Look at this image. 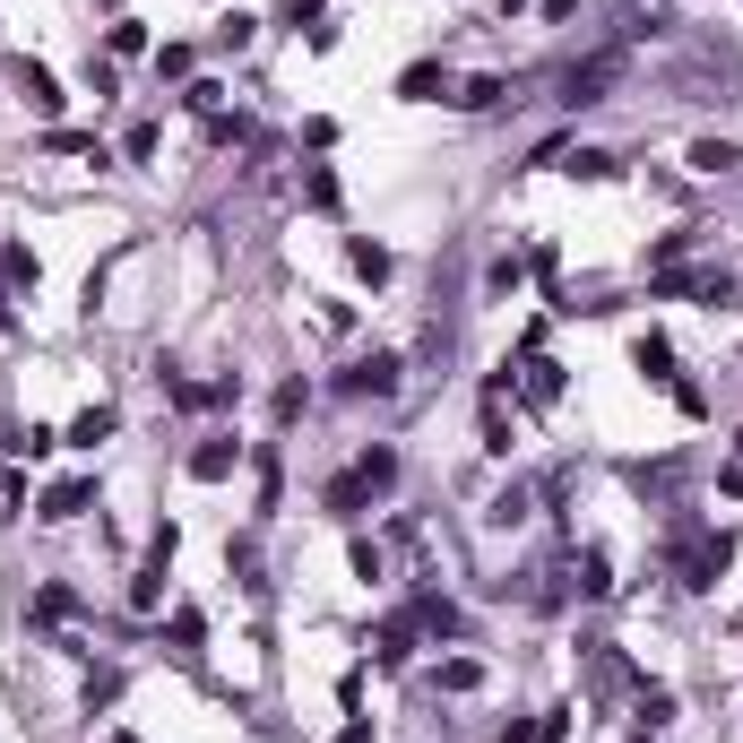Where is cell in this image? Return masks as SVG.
Here are the masks:
<instances>
[{
    "mask_svg": "<svg viewBox=\"0 0 743 743\" xmlns=\"http://www.w3.org/2000/svg\"><path fill=\"white\" fill-rule=\"evenodd\" d=\"M735 459H743V433H735Z\"/></svg>",
    "mask_w": 743,
    "mask_h": 743,
    "instance_id": "37",
    "label": "cell"
},
{
    "mask_svg": "<svg viewBox=\"0 0 743 743\" xmlns=\"http://www.w3.org/2000/svg\"><path fill=\"white\" fill-rule=\"evenodd\" d=\"M87 501H96V476H61V485L44 494V510H35V519H78Z\"/></svg>",
    "mask_w": 743,
    "mask_h": 743,
    "instance_id": "9",
    "label": "cell"
},
{
    "mask_svg": "<svg viewBox=\"0 0 743 743\" xmlns=\"http://www.w3.org/2000/svg\"><path fill=\"white\" fill-rule=\"evenodd\" d=\"M113 424H122L113 406H87V415H78V424H70L61 441H70V450H105V441H113Z\"/></svg>",
    "mask_w": 743,
    "mask_h": 743,
    "instance_id": "11",
    "label": "cell"
},
{
    "mask_svg": "<svg viewBox=\"0 0 743 743\" xmlns=\"http://www.w3.org/2000/svg\"><path fill=\"white\" fill-rule=\"evenodd\" d=\"M199 640H208V614H199V606H182V614H173V648H199Z\"/></svg>",
    "mask_w": 743,
    "mask_h": 743,
    "instance_id": "27",
    "label": "cell"
},
{
    "mask_svg": "<svg viewBox=\"0 0 743 743\" xmlns=\"http://www.w3.org/2000/svg\"><path fill=\"white\" fill-rule=\"evenodd\" d=\"M355 476H364V494H389V485H398V450H389V441H372L364 459H355Z\"/></svg>",
    "mask_w": 743,
    "mask_h": 743,
    "instance_id": "12",
    "label": "cell"
},
{
    "mask_svg": "<svg viewBox=\"0 0 743 743\" xmlns=\"http://www.w3.org/2000/svg\"><path fill=\"white\" fill-rule=\"evenodd\" d=\"M614 87H622V52H588V61L562 70V105H571V113H580V105H606Z\"/></svg>",
    "mask_w": 743,
    "mask_h": 743,
    "instance_id": "1",
    "label": "cell"
},
{
    "mask_svg": "<svg viewBox=\"0 0 743 743\" xmlns=\"http://www.w3.org/2000/svg\"><path fill=\"white\" fill-rule=\"evenodd\" d=\"M485 519H494V527H519V519H527V494H519V485H510V494H494V510H485Z\"/></svg>",
    "mask_w": 743,
    "mask_h": 743,
    "instance_id": "29",
    "label": "cell"
},
{
    "mask_svg": "<svg viewBox=\"0 0 743 743\" xmlns=\"http://www.w3.org/2000/svg\"><path fill=\"white\" fill-rule=\"evenodd\" d=\"M320 510H329V519H364V510H372L364 476H355V467H346V476H329V485H320Z\"/></svg>",
    "mask_w": 743,
    "mask_h": 743,
    "instance_id": "5",
    "label": "cell"
},
{
    "mask_svg": "<svg viewBox=\"0 0 743 743\" xmlns=\"http://www.w3.org/2000/svg\"><path fill=\"white\" fill-rule=\"evenodd\" d=\"M519 285H527V259H519V251H501L494 268H485V294L501 303V294H519Z\"/></svg>",
    "mask_w": 743,
    "mask_h": 743,
    "instance_id": "17",
    "label": "cell"
},
{
    "mask_svg": "<svg viewBox=\"0 0 743 743\" xmlns=\"http://www.w3.org/2000/svg\"><path fill=\"white\" fill-rule=\"evenodd\" d=\"M692 294H701L709 312H735V268H701V277H692Z\"/></svg>",
    "mask_w": 743,
    "mask_h": 743,
    "instance_id": "13",
    "label": "cell"
},
{
    "mask_svg": "<svg viewBox=\"0 0 743 743\" xmlns=\"http://www.w3.org/2000/svg\"><path fill=\"white\" fill-rule=\"evenodd\" d=\"M433 96H450V70L441 61H406L398 70V105H433Z\"/></svg>",
    "mask_w": 743,
    "mask_h": 743,
    "instance_id": "3",
    "label": "cell"
},
{
    "mask_svg": "<svg viewBox=\"0 0 743 743\" xmlns=\"http://www.w3.org/2000/svg\"><path fill=\"white\" fill-rule=\"evenodd\" d=\"M303 406H312V380H285V389H277V424H294Z\"/></svg>",
    "mask_w": 743,
    "mask_h": 743,
    "instance_id": "32",
    "label": "cell"
},
{
    "mask_svg": "<svg viewBox=\"0 0 743 743\" xmlns=\"http://www.w3.org/2000/svg\"><path fill=\"white\" fill-rule=\"evenodd\" d=\"M485 450L510 459V415H501V389H485Z\"/></svg>",
    "mask_w": 743,
    "mask_h": 743,
    "instance_id": "22",
    "label": "cell"
},
{
    "mask_svg": "<svg viewBox=\"0 0 743 743\" xmlns=\"http://www.w3.org/2000/svg\"><path fill=\"white\" fill-rule=\"evenodd\" d=\"M338 743H372V718H346V727H338Z\"/></svg>",
    "mask_w": 743,
    "mask_h": 743,
    "instance_id": "35",
    "label": "cell"
},
{
    "mask_svg": "<svg viewBox=\"0 0 743 743\" xmlns=\"http://www.w3.org/2000/svg\"><path fill=\"white\" fill-rule=\"evenodd\" d=\"M156 597H165V553H147V562H138V571H130V606H138V614H147V606H156Z\"/></svg>",
    "mask_w": 743,
    "mask_h": 743,
    "instance_id": "14",
    "label": "cell"
},
{
    "mask_svg": "<svg viewBox=\"0 0 743 743\" xmlns=\"http://www.w3.org/2000/svg\"><path fill=\"white\" fill-rule=\"evenodd\" d=\"M346 259H355V277H372V285H380V277L398 268V259H389V243H364V234L346 243Z\"/></svg>",
    "mask_w": 743,
    "mask_h": 743,
    "instance_id": "19",
    "label": "cell"
},
{
    "mask_svg": "<svg viewBox=\"0 0 743 743\" xmlns=\"http://www.w3.org/2000/svg\"><path fill=\"white\" fill-rule=\"evenodd\" d=\"M191 61H199L191 44H165V52H156V78H191Z\"/></svg>",
    "mask_w": 743,
    "mask_h": 743,
    "instance_id": "30",
    "label": "cell"
},
{
    "mask_svg": "<svg viewBox=\"0 0 743 743\" xmlns=\"http://www.w3.org/2000/svg\"><path fill=\"white\" fill-rule=\"evenodd\" d=\"M631 364L648 372V380H657V389H674V380H683V372H674V346H666V338H657V329H648V338H640V346H631Z\"/></svg>",
    "mask_w": 743,
    "mask_h": 743,
    "instance_id": "10",
    "label": "cell"
},
{
    "mask_svg": "<svg viewBox=\"0 0 743 743\" xmlns=\"http://www.w3.org/2000/svg\"><path fill=\"white\" fill-rule=\"evenodd\" d=\"M735 138H692V173H735Z\"/></svg>",
    "mask_w": 743,
    "mask_h": 743,
    "instance_id": "15",
    "label": "cell"
},
{
    "mask_svg": "<svg viewBox=\"0 0 743 743\" xmlns=\"http://www.w3.org/2000/svg\"><path fill=\"white\" fill-rule=\"evenodd\" d=\"M562 165H571V173H580V182H606V173H614V156H606V147H571V156H562Z\"/></svg>",
    "mask_w": 743,
    "mask_h": 743,
    "instance_id": "25",
    "label": "cell"
},
{
    "mask_svg": "<svg viewBox=\"0 0 743 743\" xmlns=\"http://www.w3.org/2000/svg\"><path fill=\"white\" fill-rule=\"evenodd\" d=\"M52 441H61V433H44V424H26V433H17V441H9V450H17V459H44V450H52Z\"/></svg>",
    "mask_w": 743,
    "mask_h": 743,
    "instance_id": "33",
    "label": "cell"
},
{
    "mask_svg": "<svg viewBox=\"0 0 743 743\" xmlns=\"http://www.w3.org/2000/svg\"><path fill=\"white\" fill-rule=\"evenodd\" d=\"M476 683H485L476 657H450V666H441V692H476Z\"/></svg>",
    "mask_w": 743,
    "mask_h": 743,
    "instance_id": "26",
    "label": "cell"
},
{
    "mask_svg": "<svg viewBox=\"0 0 743 743\" xmlns=\"http://www.w3.org/2000/svg\"><path fill=\"white\" fill-rule=\"evenodd\" d=\"M406 657H415V614H389V622H380V648H372V666H389V674H398Z\"/></svg>",
    "mask_w": 743,
    "mask_h": 743,
    "instance_id": "7",
    "label": "cell"
},
{
    "mask_svg": "<svg viewBox=\"0 0 743 743\" xmlns=\"http://www.w3.org/2000/svg\"><path fill=\"white\" fill-rule=\"evenodd\" d=\"M0 285H17V294H35V251H0Z\"/></svg>",
    "mask_w": 743,
    "mask_h": 743,
    "instance_id": "23",
    "label": "cell"
},
{
    "mask_svg": "<svg viewBox=\"0 0 743 743\" xmlns=\"http://www.w3.org/2000/svg\"><path fill=\"white\" fill-rule=\"evenodd\" d=\"M105 52H113V61H130V52H147V26H138V17H113V35H105Z\"/></svg>",
    "mask_w": 743,
    "mask_h": 743,
    "instance_id": "24",
    "label": "cell"
},
{
    "mask_svg": "<svg viewBox=\"0 0 743 743\" xmlns=\"http://www.w3.org/2000/svg\"><path fill=\"white\" fill-rule=\"evenodd\" d=\"M234 467H243V441H226V433H217V441H199V450H191V476H199V485H226V476H234Z\"/></svg>",
    "mask_w": 743,
    "mask_h": 743,
    "instance_id": "4",
    "label": "cell"
},
{
    "mask_svg": "<svg viewBox=\"0 0 743 743\" xmlns=\"http://www.w3.org/2000/svg\"><path fill=\"white\" fill-rule=\"evenodd\" d=\"M113 701H122V666H96V674H87V718L113 709Z\"/></svg>",
    "mask_w": 743,
    "mask_h": 743,
    "instance_id": "21",
    "label": "cell"
},
{
    "mask_svg": "<svg viewBox=\"0 0 743 743\" xmlns=\"http://www.w3.org/2000/svg\"><path fill=\"white\" fill-rule=\"evenodd\" d=\"M527 743H571V709H545V727H536Z\"/></svg>",
    "mask_w": 743,
    "mask_h": 743,
    "instance_id": "34",
    "label": "cell"
},
{
    "mask_svg": "<svg viewBox=\"0 0 743 743\" xmlns=\"http://www.w3.org/2000/svg\"><path fill=\"white\" fill-rule=\"evenodd\" d=\"M631 743H657V735H648V727H640V735H631Z\"/></svg>",
    "mask_w": 743,
    "mask_h": 743,
    "instance_id": "36",
    "label": "cell"
},
{
    "mask_svg": "<svg viewBox=\"0 0 743 743\" xmlns=\"http://www.w3.org/2000/svg\"><path fill=\"white\" fill-rule=\"evenodd\" d=\"M251 35H259L251 9H226V17H217V44H226V52H251Z\"/></svg>",
    "mask_w": 743,
    "mask_h": 743,
    "instance_id": "20",
    "label": "cell"
},
{
    "mask_svg": "<svg viewBox=\"0 0 743 743\" xmlns=\"http://www.w3.org/2000/svg\"><path fill=\"white\" fill-rule=\"evenodd\" d=\"M338 389H346V398H398V389H406V364H398V355H364V364H346Z\"/></svg>",
    "mask_w": 743,
    "mask_h": 743,
    "instance_id": "2",
    "label": "cell"
},
{
    "mask_svg": "<svg viewBox=\"0 0 743 743\" xmlns=\"http://www.w3.org/2000/svg\"><path fill=\"white\" fill-rule=\"evenodd\" d=\"M303 191H312V208H338V173H329V165H312V173H303Z\"/></svg>",
    "mask_w": 743,
    "mask_h": 743,
    "instance_id": "31",
    "label": "cell"
},
{
    "mask_svg": "<svg viewBox=\"0 0 743 743\" xmlns=\"http://www.w3.org/2000/svg\"><path fill=\"white\" fill-rule=\"evenodd\" d=\"M346 562H355V580H364V588L380 580V545H372V536H355V545H346Z\"/></svg>",
    "mask_w": 743,
    "mask_h": 743,
    "instance_id": "28",
    "label": "cell"
},
{
    "mask_svg": "<svg viewBox=\"0 0 743 743\" xmlns=\"http://www.w3.org/2000/svg\"><path fill=\"white\" fill-rule=\"evenodd\" d=\"M614 588V562H606V545H588L580 553V597H606Z\"/></svg>",
    "mask_w": 743,
    "mask_h": 743,
    "instance_id": "18",
    "label": "cell"
},
{
    "mask_svg": "<svg viewBox=\"0 0 743 743\" xmlns=\"http://www.w3.org/2000/svg\"><path fill=\"white\" fill-rule=\"evenodd\" d=\"M519 398H527V406H553V398H562V364H553V355H527V372H519Z\"/></svg>",
    "mask_w": 743,
    "mask_h": 743,
    "instance_id": "8",
    "label": "cell"
},
{
    "mask_svg": "<svg viewBox=\"0 0 743 743\" xmlns=\"http://www.w3.org/2000/svg\"><path fill=\"white\" fill-rule=\"evenodd\" d=\"M494 105H510V78H467L459 87V113H494Z\"/></svg>",
    "mask_w": 743,
    "mask_h": 743,
    "instance_id": "16",
    "label": "cell"
},
{
    "mask_svg": "<svg viewBox=\"0 0 743 743\" xmlns=\"http://www.w3.org/2000/svg\"><path fill=\"white\" fill-rule=\"evenodd\" d=\"M9 78H17V96H26L35 113H61V87H52V70H44V61H9Z\"/></svg>",
    "mask_w": 743,
    "mask_h": 743,
    "instance_id": "6",
    "label": "cell"
}]
</instances>
